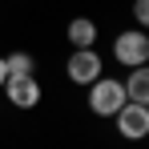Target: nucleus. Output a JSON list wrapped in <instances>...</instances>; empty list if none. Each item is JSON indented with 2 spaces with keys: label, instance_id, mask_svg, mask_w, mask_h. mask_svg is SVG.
I'll list each match as a JSON object with an SVG mask.
<instances>
[{
  "label": "nucleus",
  "instance_id": "nucleus-1",
  "mask_svg": "<svg viewBox=\"0 0 149 149\" xmlns=\"http://www.w3.org/2000/svg\"><path fill=\"white\" fill-rule=\"evenodd\" d=\"M113 61L125 65V69H137V65H149V32L145 28H125L113 36Z\"/></svg>",
  "mask_w": 149,
  "mask_h": 149
},
{
  "label": "nucleus",
  "instance_id": "nucleus-2",
  "mask_svg": "<svg viewBox=\"0 0 149 149\" xmlns=\"http://www.w3.org/2000/svg\"><path fill=\"white\" fill-rule=\"evenodd\" d=\"M125 101H129L125 97V85L113 81V77H97V81L89 85V109H93L97 117H113Z\"/></svg>",
  "mask_w": 149,
  "mask_h": 149
},
{
  "label": "nucleus",
  "instance_id": "nucleus-3",
  "mask_svg": "<svg viewBox=\"0 0 149 149\" xmlns=\"http://www.w3.org/2000/svg\"><path fill=\"white\" fill-rule=\"evenodd\" d=\"M113 117H117V133H121L125 141H141V137H149V105L125 101Z\"/></svg>",
  "mask_w": 149,
  "mask_h": 149
},
{
  "label": "nucleus",
  "instance_id": "nucleus-4",
  "mask_svg": "<svg viewBox=\"0 0 149 149\" xmlns=\"http://www.w3.org/2000/svg\"><path fill=\"white\" fill-rule=\"evenodd\" d=\"M101 56L97 49H73V56H69V65H65V73H69V81L73 85H93L101 77Z\"/></svg>",
  "mask_w": 149,
  "mask_h": 149
},
{
  "label": "nucleus",
  "instance_id": "nucleus-5",
  "mask_svg": "<svg viewBox=\"0 0 149 149\" xmlns=\"http://www.w3.org/2000/svg\"><path fill=\"white\" fill-rule=\"evenodd\" d=\"M4 93L16 109H36L40 105V81L32 73H20V77H8L4 81Z\"/></svg>",
  "mask_w": 149,
  "mask_h": 149
},
{
  "label": "nucleus",
  "instance_id": "nucleus-6",
  "mask_svg": "<svg viewBox=\"0 0 149 149\" xmlns=\"http://www.w3.org/2000/svg\"><path fill=\"white\" fill-rule=\"evenodd\" d=\"M121 85H125V97L133 105H149V65L129 69V81H121Z\"/></svg>",
  "mask_w": 149,
  "mask_h": 149
},
{
  "label": "nucleus",
  "instance_id": "nucleus-7",
  "mask_svg": "<svg viewBox=\"0 0 149 149\" xmlns=\"http://www.w3.org/2000/svg\"><path fill=\"white\" fill-rule=\"evenodd\" d=\"M69 45H73V49H93V45H97V24H93L89 16L69 20Z\"/></svg>",
  "mask_w": 149,
  "mask_h": 149
},
{
  "label": "nucleus",
  "instance_id": "nucleus-8",
  "mask_svg": "<svg viewBox=\"0 0 149 149\" xmlns=\"http://www.w3.org/2000/svg\"><path fill=\"white\" fill-rule=\"evenodd\" d=\"M4 69H8V77L32 73V56H28V52H12V56H4Z\"/></svg>",
  "mask_w": 149,
  "mask_h": 149
},
{
  "label": "nucleus",
  "instance_id": "nucleus-9",
  "mask_svg": "<svg viewBox=\"0 0 149 149\" xmlns=\"http://www.w3.org/2000/svg\"><path fill=\"white\" fill-rule=\"evenodd\" d=\"M133 20L137 28H149V0H133Z\"/></svg>",
  "mask_w": 149,
  "mask_h": 149
},
{
  "label": "nucleus",
  "instance_id": "nucleus-10",
  "mask_svg": "<svg viewBox=\"0 0 149 149\" xmlns=\"http://www.w3.org/2000/svg\"><path fill=\"white\" fill-rule=\"evenodd\" d=\"M4 81H8V69H4V56H0V89H4Z\"/></svg>",
  "mask_w": 149,
  "mask_h": 149
}]
</instances>
